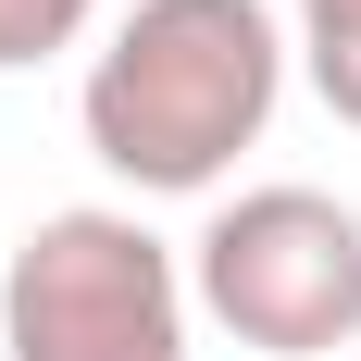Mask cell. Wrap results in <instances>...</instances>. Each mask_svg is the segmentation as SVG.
Masks as SVG:
<instances>
[{"label": "cell", "instance_id": "5", "mask_svg": "<svg viewBox=\"0 0 361 361\" xmlns=\"http://www.w3.org/2000/svg\"><path fill=\"white\" fill-rule=\"evenodd\" d=\"M100 25V0H0V75L50 63V50H75V37Z\"/></svg>", "mask_w": 361, "mask_h": 361}, {"label": "cell", "instance_id": "4", "mask_svg": "<svg viewBox=\"0 0 361 361\" xmlns=\"http://www.w3.org/2000/svg\"><path fill=\"white\" fill-rule=\"evenodd\" d=\"M287 50L312 75V100L336 125H361V0H287Z\"/></svg>", "mask_w": 361, "mask_h": 361}, {"label": "cell", "instance_id": "3", "mask_svg": "<svg viewBox=\"0 0 361 361\" xmlns=\"http://www.w3.org/2000/svg\"><path fill=\"white\" fill-rule=\"evenodd\" d=\"M187 299L262 361H324L361 336V212L336 187H237L200 250Z\"/></svg>", "mask_w": 361, "mask_h": 361}, {"label": "cell", "instance_id": "1", "mask_svg": "<svg viewBox=\"0 0 361 361\" xmlns=\"http://www.w3.org/2000/svg\"><path fill=\"white\" fill-rule=\"evenodd\" d=\"M287 63L299 50L274 25V0H137L87 50L75 125L137 200H200L237 175V149H262Z\"/></svg>", "mask_w": 361, "mask_h": 361}, {"label": "cell", "instance_id": "2", "mask_svg": "<svg viewBox=\"0 0 361 361\" xmlns=\"http://www.w3.org/2000/svg\"><path fill=\"white\" fill-rule=\"evenodd\" d=\"M187 262L137 212H37L0 262V361H187Z\"/></svg>", "mask_w": 361, "mask_h": 361}]
</instances>
